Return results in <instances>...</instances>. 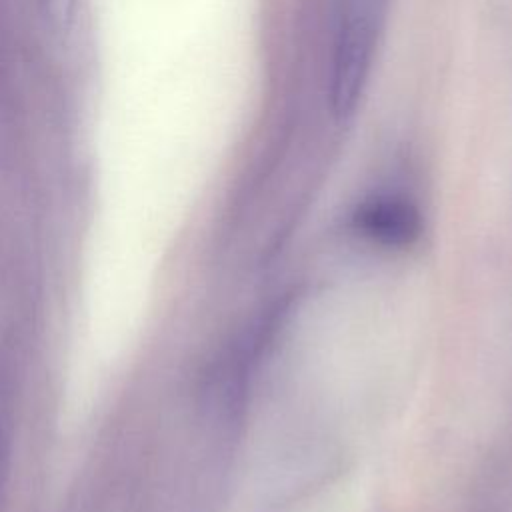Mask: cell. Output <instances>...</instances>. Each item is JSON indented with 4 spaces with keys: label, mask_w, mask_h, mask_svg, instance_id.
<instances>
[{
    "label": "cell",
    "mask_w": 512,
    "mask_h": 512,
    "mask_svg": "<svg viewBox=\"0 0 512 512\" xmlns=\"http://www.w3.org/2000/svg\"><path fill=\"white\" fill-rule=\"evenodd\" d=\"M390 0H336L328 96L338 118L352 116L370 82Z\"/></svg>",
    "instance_id": "6da1fadb"
},
{
    "label": "cell",
    "mask_w": 512,
    "mask_h": 512,
    "mask_svg": "<svg viewBox=\"0 0 512 512\" xmlns=\"http://www.w3.org/2000/svg\"><path fill=\"white\" fill-rule=\"evenodd\" d=\"M352 226L382 248H408L422 234V214L410 198L376 194L356 208Z\"/></svg>",
    "instance_id": "7a4b0ae2"
}]
</instances>
